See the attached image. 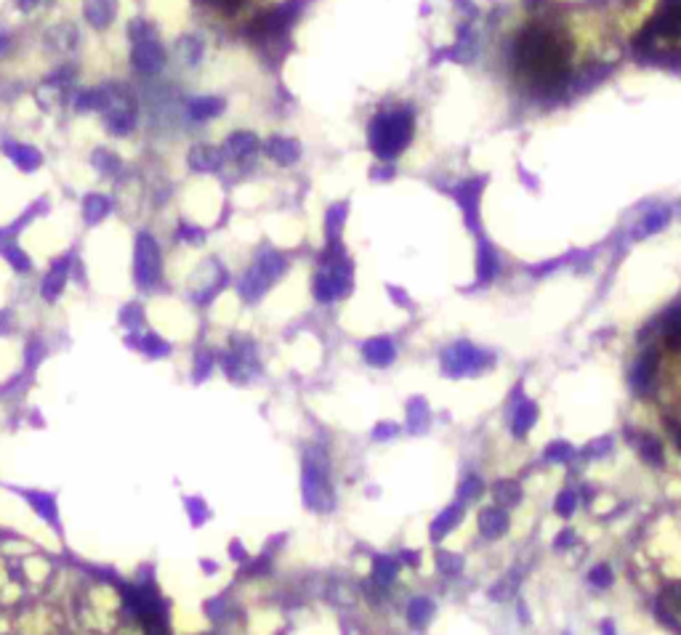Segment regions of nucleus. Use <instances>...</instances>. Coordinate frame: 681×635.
Segmentation results:
<instances>
[{
    "label": "nucleus",
    "mask_w": 681,
    "mask_h": 635,
    "mask_svg": "<svg viewBox=\"0 0 681 635\" xmlns=\"http://www.w3.org/2000/svg\"><path fill=\"white\" fill-rule=\"evenodd\" d=\"M516 77L538 93H554L570 80V43L548 24H530L514 40Z\"/></svg>",
    "instance_id": "f257e3e1"
},
{
    "label": "nucleus",
    "mask_w": 681,
    "mask_h": 635,
    "mask_svg": "<svg viewBox=\"0 0 681 635\" xmlns=\"http://www.w3.org/2000/svg\"><path fill=\"white\" fill-rule=\"evenodd\" d=\"M412 136V117L405 109L383 112L370 122V147L380 160H394L399 157Z\"/></svg>",
    "instance_id": "f03ea898"
},
{
    "label": "nucleus",
    "mask_w": 681,
    "mask_h": 635,
    "mask_svg": "<svg viewBox=\"0 0 681 635\" xmlns=\"http://www.w3.org/2000/svg\"><path fill=\"white\" fill-rule=\"evenodd\" d=\"M301 492L306 508L319 511V513L333 508V486L328 479V454L322 447H312L303 457Z\"/></svg>",
    "instance_id": "7ed1b4c3"
},
{
    "label": "nucleus",
    "mask_w": 681,
    "mask_h": 635,
    "mask_svg": "<svg viewBox=\"0 0 681 635\" xmlns=\"http://www.w3.org/2000/svg\"><path fill=\"white\" fill-rule=\"evenodd\" d=\"M348 292H351V263L344 258L338 242H333L330 261L314 277V295H317V301L330 303L348 295Z\"/></svg>",
    "instance_id": "20e7f679"
},
{
    "label": "nucleus",
    "mask_w": 681,
    "mask_h": 635,
    "mask_svg": "<svg viewBox=\"0 0 681 635\" xmlns=\"http://www.w3.org/2000/svg\"><path fill=\"white\" fill-rule=\"evenodd\" d=\"M439 362H442V372L447 378H463V375H479V372L490 370L495 364V356L482 351V348L471 346L469 340H460V343L444 348Z\"/></svg>",
    "instance_id": "39448f33"
},
{
    "label": "nucleus",
    "mask_w": 681,
    "mask_h": 635,
    "mask_svg": "<svg viewBox=\"0 0 681 635\" xmlns=\"http://www.w3.org/2000/svg\"><path fill=\"white\" fill-rule=\"evenodd\" d=\"M280 272H282V258L274 256V253H266V256L261 258L256 266L250 269V274L243 279V288H240L243 298H248V301H256L258 295H261V292H264V290L269 288L274 279L280 277Z\"/></svg>",
    "instance_id": "423d86ee"
},
{
    "label": "nucleus",
    "mask_w": 681,
    "mask_h": 635,
    "mask_svg": "<svg viewBox=\"0 0 681 635\" xmlns=\"http://www.w3.org/2000/svg\"><path fill=\"white\" fill-rule=\"evenodd\" d=\"M160 279V253L152 237L141 234L136 245V282L141 288H152Z\"/></svg>",
    "instance_id": "0eeeda50"
},
{
    "label": "nucleus",
    "mask_w": 681,
    "mask_h": 635,
    "mask_svg": "<svg viewBox=\"0 0 681 635\" xmlns=\"http://www.w3.org/2000/svg\"><path fill=\"white\" fill-rule=\"evenodd\" d=\"M476 527H479V534L485 537V540H498L503 537L508 527H511V521H508V513H506V508H500V505H492V508H485L482 513H479V521H476Z\"/></svg>",
    "instance_id": "6e6552de"
},
{
    "label": "nucleus",
    "mask_w": 681,
    "mask_h": 635,
    "mask_svg": "<svg viewBox=\"0 0 681 635\" xmlns=\"http://www.w3.org/2000/svg\"><path fill=\"white\" fill-rule=\"evenodd\" d=\"M655 370H657V354H655V348H650L647 354H641V359L636 362L634 372L628 375L631 388H634L639 396H647L652 380H655Z\"/></svg>",
    "instance_id": "1a4fd4ad"
},
{
    "label": "nucleus",
    "mask_w": 681,
    "mask_h": 635,
    "mask_svg": "<svg viewBox=\"0 0 681 635\" xmlns=\"http://www.w3.org/2000/svg\"><path fill=\"white\" fill-rule=\"evenodd\" d=\"M362 356L370 367H389L396 356V351H394V343L389 338H370V340H364Z\"/></svg>",
    "instance_id": "9d476101"
},
{
    "label": "nucleus",
    "mask_w": 681,
    "mask_h": 635,
    "mask_svg": "<svg viewBox=\"0 0 681 635\" xmlns=\"http://www.w3.org/2000/svg\"><path fill=\"white\" fill-rule=\"evenodd\" d=\"M24 497H27L32 511L38 513V518H43L46 524L56 527V521H59V508H56V500L51 497L48 492H24Z\"/></svg>",
    "instance_id": "9b49d317"
},
{
    "label": "nucleus",
    "mask_w": 681,
    "mask_h": 635,
    "mask_svg": "<svg viewBox=\"0 0 681 635\" xmlns=\"http://www.w3.org/2000/svg\"><path fill=\"white\" fill-rule=\"evenodd\" d=\"M636 444V452L641 454V460L644 463H652V465H657V468H663L666 465V454H663V444L650 436V434H639V436H631Z\"/></svg>",
    "instance_id": "f8f14e48"
},
{
    "label": "nucleus",
    "mask_w": 681,
    "mask_h": 635,
    "mask_svg": "<svg viewBox=\"0 0 681 635\" xmlns=\"http://www.w3.org/2000/svg\"><path fill=\"white\" fill-rule=\"evenodd\" d=\"M460 518H463V508L460 505H450V508H444L442 513L431 521V529H428V534H431V540L434 543H439L444 534L450 529H455L458 524H460Z\"/></svg>",
    "instance_id": "ddd939ff"
},
{
    "label": "nucleus",
    "mask_w": 681,
    "mask_h": 635,
    "mask_svg": "<svg viewBox=\"0 0 681 635\" xmlns=\"http://www.w3.org/2000/svg\"><path fill=\"white\" fill-rule=\"evenodd\" d=\"M538 420V404L530 402V399H522V404L514 409V423H511V431H514L516 439H522L527 431Z\"/></svg>",
    "instance_id": "4468645a"
},
{
    "label": "nucleus",
    "mask_w": 681,
    "mask_h": 635,
    "mask_svg": "<svg viewBox=\"0 0 681 635\" xmlns=\"http://www.w3.org/2000/svg\"><path fill=\"white\" fill-rule=\"evenodd\" d=\"M428 404L424 396H415L408 402V431L410 434H424L428 428Z\"/></svg>",
    "instance_id": "2eb2a0df"
},
{
    "label": "nucleus",
    "mask_w": 681,
    "mask_h": 635,
    "mask_svg": "<svg viewBox=\"0 0 681 635\" xmlns=\"http://www.w3.org/2000/svg\"><path fill=\"white\" fill-rule=\"evenodd\" d=\"M64 279H67V261H59V263H54V269L48 272V277L43 279V288H40L46 301L59 298V292L64 290Z\"/></svg>",
    "instance_id": "dca6fc26"
},
{
    "label": "nucleus",
    "mask_w": 681,
    "mask_h": 635,
    "mask_svg": "<svg viewBox=\"0 0 681 635\" xmlns=\"http://www.w3.org/2000/svg\"><path fill=\"white\" fill-rule=\"evenodd\" d=\"M396 572H399V559L376 556V561H373V579H376V585L389 588L394 582V577H396Z\"/></svg>",
    "instance_id": "f3484780"
},
{
    "label": "nucleus",
    "mask_w": 681,
    "mask_h": 635,
    "mask_svg": "<svg viewBox=\"0 0 681 635\" xmlns=\"http://www.w3.org/2000/svg\"><path fill=\"white\" fill-rule=\"evenodd\" d=\"M492 497H495V502H498L500 508L516 505L522 500V486L514 479H500L498 484L492 486Z\"/></svg>",
    "instance_id": "a211bd4d"
},
{
    "label": "nucleus",
    "mask_w": 681,
    "mask_h": 635,
    "mask_svg": "<svg viewBox=\"0 0 681 635\" xmlns=\"http://www.w3.org/2000/svg\"><path fill=\"white\" fill-rule=\"evenodd\" d=\"M476 269H479V285H487V282L495 279V274H498V256L490 247V242L479 245V266Z\"/></svg>",
    "instance_id": "6ab92c4d"
},
{
    "label": "nucleus",
    "mask_w": 681,
    "mask_h": 635,
    "mask_svg": "<svg viewBox=\"0 0 681 635\" xmlns=\"http://www.w3.org/2000/svg\"><path fill=\"white\" fill-rule=\"evenodd\" d=\"M663 333H666V346L673 351H681V306H673L663 319Z\"/></svg>",
    "instance_id": "aec40b11"
},
{
    "label": "nucleus",
    "mask_w": 681,
    "mask_h": 635,
    "mask_svg": "<svg viewBox=\"0 0 681 635\" xmlns=\"http://www.w3.org/2000/svg\"><path fill=\"white\" fill-rule=\"evenodd\" d=\"M131 346H136L138 351H144V354H147V356H152V359L168 356V351H170V343H168V340H163L160 335H154V333H144V338H141V340H131Z\"/></svg>",
    "instance_id": "412c9836"
},
{
    "label": "nucleus",
    "mask_w": 681,
    "mask_h": 635,
    "mask_svg": "<svg viewBox=\"0 0 681 635\" xmlns=\"http://www.w3.org/2000/svg\"><path fill=\"white\" fill-rule=\"evenodd\" d=\"M434 614V604L428 598H412L408 604V622L412 627H426Z\"/></svg>",
    "instance_id": "4be33fe9"
},
{
    "label": "nucleus",
    "mask_w": 681,
    "mask_h": 635,
    "mask_svg": "<svg viewBox=\"0 0 681 635\" xmlns=\"http://www.w3.org/2000/svg\"><path fill=\"white\" fill-rule=\"evenodd\" d=\"M437 569L444 577L460 575V569H463V559H460L458 553H450V550H439V553H437Z\"/></svg>",
    "instance_id": "5701e85b"
},
{
    "label": "nucleus",
    "mask_w": 681,
    "mask_h": 635,
    "mask_svg": "<svg viewBox=\"0 0 681 635\" xmlns=\"http://www.w3.org/2000/svg\"><path fill=\"white\" fill-rule=\"evenodd\" d=\"M482 492H485V484H482V479L479 476H466L460 486H458V497L463 500V502H474V500L482 497Z\"/></svg>",
    "instance_id": "b1692460"
},
{
    "label": "nucleus",
    "mask_w": 681,
    "mask_h": 635,
    "mask_svg": "<svg viewBox=\"0 0 681 635\" xmlns=\"http://www.w3.org/2000/svg\"><path fill=\"white\" fill-rule=\"evenodd\" d=\"M572 444H567V441H551L548 447H545V460L548 463H570L572 460Z\"/></svg>",
    "instance_id": "393cba45"
},
{
    "label": "nucleus",
    "mask_w": 681,
    "mask_h": 635,
    "mask_svg": "<svg viewBox=\"0 0 681 635\" xmlns=\"http://www.w3.org/2000/svg\"><path fill=\"white\" fill-rule=\"evenodd\" d=\"M83 211H86V218H88L91 224H96L102 215H106V211H109V202H106L104 197H88Z\"/></svg>",
    "instance_id": "a878e982"
},
{
    "label": "nucleus",
    "mask_w": 681,
    "mask_h": 635,
    "mask_svg": "<svg viewBox=\"0 0 681 635\" xmlns=\"http://www.w3.org/2000/svg\"><path fill=\"white\" fill-rule=\"evenodd\" d=\"M186 513H189V518H192V524L200 527V524H205V518L211 516V511H208V505H205L200 497H189L186 500Z\"/></svg>",
    "instance_id": "bb28decb"
},
{
    "label": "nucleus",
    "mask_w": 681,
    "mask_h": 635,
    "mask_svg": "<svg viewBox=\"0 0 681 635\" xmlns=\"http://www.w3.org/2000/svg\"><path fill=\"white\" fill-rule=\"evenodd\" d=\"M588 582L593 588H609L612 585V569L607 563H596L588 572Z\"/></svg>",
    "instance_id": "cd10ccee"
},
{
    "label": "nucleus",
    "mask_w": 681,
    "mask_h": 635,
    "mask_svg": "<svg viewBox=\"0 0 681 635\" xmlns=\"http://www.w3.org/2000/svg\"><path fill=\"white\" fill-rule=\"evenodd\" d=\"M514 582H516V575H508L506 579L495 582V588L490 590V598H492V601H506V598H511L516 590Z\"/></svg>",
    "instance_id": "c85d7f7f"
},
{
    "label": "nucleus",
    "mask_w": 681,
    "mask_h": 635,
    "mask_svg": "<svg viewBox=\"0 0 681 635\" xmlns=\"http://www.w3.org/2000/svg\"><path fill=\"white\" fill-rule=\"evenodd\" d=\"M575 508H577V497L572 492H561L559 497H556V505H554L556 516H561V518H570V516L575 513Z\"/></svg>",
    "instance_id": "c756f323"
},
{
    "label": "nucleus",
    "mask_w": 681,
    "mask_h": 635,
    "mask_svg": "<svg viewBox=\"0 0 681 635\" xmlns=\"http://www.w3.org/2000/svg\"><path fill=\"white\" fill-rule=\"evenodd\" d=\"M189 160H192V165L200 167V170H211V167L218 163V160H216V154H213L208 147H197L195 154H192Z\"/></svg>",
    "instance_id": "7c9ffc66"
},
{
    "label": "nucleus",
    "mask_w": 681,
    "mask_h": 635,
    "mask_svg": "<svg viewBox=\"0 0 681 635\" xmlns=\"http://www.w3.org/2000/svg\"><path fill=\"white\" fill-rule=\"evenodd\" d=\"M666 221H668V213L666 211L647 215V218L641 221V237H644V234H655V231H660V229L666 226Z\"/></svg>",
    "instance_id": "2f4dec72"
},
{
    "label": "nucleus",
    "mask_w": 681,
    "mask_h": 635,
    "mask_svg": "<svg viewBox=\"0 0 681 635\" xmlns=\"http://www.w3.org/2000/svg\"><path fill=\"white\" fill-rule=\"evenodd\" d=\"M221 109V101H216V99H200L192 104V115L195 117H211Z\"/></svg>",
    "instance_id": "473e14b6"
},
{
    "label": "nucleus",
    "mask_w": 681,
    "mask_h": 635,
    "mask_svg": "<svg viewBox=\"0 0 681 635\" xmlns=\"http://www.w3.org/2000/svg\"><path fill=\"white\" fill-rule=\"evenodd\" d=\"M609 450H612V439H609V436H602V439L591 441L588 447L583 450V454H588V457H602V454H607Z\"/></svg>",
    "instance_id": "72a5a7b5"
},
{
    "label": "nucleus",
    "mask_w": 681,
    "mask_h": 635,
    "mask_svg": "<svg viewBox=\"0 0 681 635\" xmlns=\"http://www.w3.org/2000/svg\"><path fill=\"white\" fill-rule=\"evenodd\" d=\"M396 434H399V425L392 423V420L378 423L376 428H373V439L376 441H386V439H392V436H396Z\"/></svg>",
    "instance_id": "f704fd0d"
},
{
    "label": "nucleus",
    "mask_w": 681,
    "mask_h": 635,
    "mask_svg": "<svg viewBox=\"0 0 681 635\" xmlns=\"http://www.w3.org/2000/svg\"><path fill=\"white\" fill-rule=\"evenodd\" d=\"M211 370H213V356H211V354H205V351H202V354H197V359H195V372H197V375H200V378H205Z\"/></svg>",
    "instance_id": "c9c22d12"
},
{
    "label": "nucleus",
    "mask_w": 681,
    "mask_h": 635,
    "mask_svg": "<svg viewBox=\"0 0 681 635\" xmlns=\"http://www.w3.org/2000/svg\"><path fill=\"white\" fill-rule=\"evenodd\" d=\"M16 163L22 167H35L38 165V154L30 149V147H22V151L16 154Z\"/></svg>",
    "instance_id": "e433bc0d"
},
{
    "label": "nucleus",
    "mask_w": 681,
    "mask_h": 635,
    "mask_svg": "<svg viewBox=\"0 0 681 635\" xmlns=\"http://www.w3.org/2000/svg\"><path fill=\"white\" fill-rule=\"evenodd\" d=\"M572 543H575V531H572V529H564V531H559V534H556V540H554V547H556V550H561V547H570Z\"/></svg>",
    "instance_id": "4c0bfd02"
},
{
    "label": "nucleus",
    "mask_w": 681,
    "mask_h": 635,
    "mask_svg": "<svg viewBox=\"0 0 681 635\" xmlns=\"http://www.w3.org/2000/svg\"><path fill=\"white\" fill-rule=\"evenodd\" d=\"M666 425H668V431H671V436H673V444L681 450V423H676V420H666Z\"/></svg>",
    "instance_id": "58836bf2"
},
{
    "label": "nucleus",
    "mask_w": 681,
    "mask_h": 635,
    "mask_svg": "<svg viewBox=\"0 0 681 635\" xmlns=\"http://www.w3.org/2000/svg\"><path fill=\"white\" fill-rule=\"evenodd\" d=\"M399 559L408 561V566H418V563H421V553H418V550H402Z\"/></svg>",
    "instance_id": "ea45409f"
},
{
    "label": "nucleus",
    "mask_w": 681,
    "mask_h": 635,
    "mask_svg": "<svg viewBox=\"0 0 681 635\" xmlns=\"http://www.w3.org/2000/svg\"><path fill=\"white\" fill-rule=\"evenodd\" d=\"M602 635H615V625H612L609 620L602 622Z\"/></svg>",
    "instance_id": "a19ab883"
},
{
    "label": "nucleus",
    "mask_w": 681,
    "mask_h": 635,
    "mask_svg": "<svg viewBox=\"0 0 681 635\" xmlns=\"http://www.w3.org/2000/svg\"><path fill=\"white\" fill-rule=\"evenodd\" d=\"M519 620L530 622V611H527V604H519Z\"/></svg>",
    "instance_id": "79ce46f5"
},
{
    "label": "nucleus",
    "mask_w": 681,
    "mask_h": 635,
    "mask_svg": "<svg viewBox=\"0 0 681 635\" xmlns=\"http://www.w3.org/2000/svg\"><path fill=\"white\" fill-rule=\"evenodd\" d=\"M3 48H6V38H0V51H3Z\"/></svg>",
    "instance_id": "37998d69"
}]
</instances>
